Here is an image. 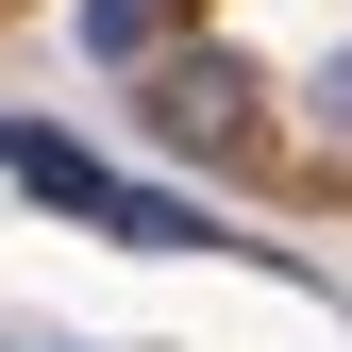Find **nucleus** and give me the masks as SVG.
<instances>
[{"label":"nucleus","instance_id":"1","mask_svg":"<svg viewBox=\"0 0 352 352\" xmlns=\"http://www.w3.org/2000/svg\"><path fill=\"white\" fill-rule=\"evenodd\" d=\"M151 135H168V151H235V135H252V84L218 67V51H168V67H151Z\"/></svg>","mask_w":352,"mask_h":352},{"label":"nucleus","instance_id":"2","mask_svg":"<svg viewBox=\"0 0 352 352\" xmlns=\"http://www.w3.org/2000/svg\"><path fill=\"white\" fill-rule=\"evenodd\" d=\"M84 51H101V67H151L168 51V0H84Z\"/></svg>","mask_w":352,"mask_h":352}]
</instances>
